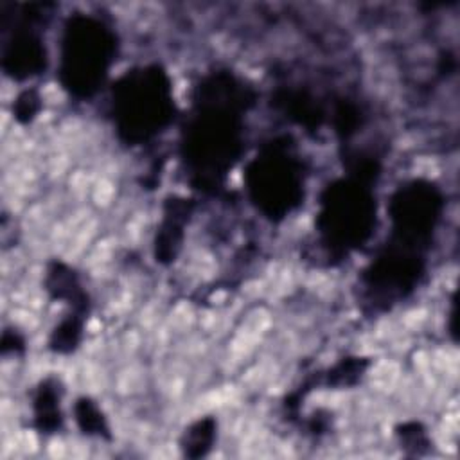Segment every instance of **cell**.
Here are the masks:
<instances>
[{
	"instance_id": "cell-7",
	"label": "cell",
	"mask_w": 460,
	"mask_h": 460,
	"mask_svg": "<svg viewBox=\"0 0 460 460\" xmlns=\"http://www.w3.org/2000/svg\"><path fill=\"white\" fill-rule=\"evenodd\" d=\"M442 208V194L433 183L415 180L399 187L390 201L392 239L424 250Z\"/></svg>"
},
{
	"instance_id": "cell-8",
	"label": "cell",
	"mask_w": 460,
	"mask_h": 460,
	"mask_svg": "<svg viewBox=\"0 0 460 460\" xmlns=\"http://www.w3.org/2000/svg\"><path fill=\"white\" fill-rule=\"evenodd\" d=\"M45 45L31 27H22L4 49V70L16 77L27 79L45 68Z\"/></svg>"
},
{
	"instance_id": "cell-6",
	"label": "cell",
	"mask_w": 460,
	"mask_h": 460,
	"mask_svg": "<svg viewBox=\"0 0 460 460\" xmlns=\"http://www.w3.org/2000/svg\"><path fill=\"white\" fill-rule=\"evenodd\" d=\"M422 273V250L392 241L363 275L365 296L376 307H390L415 289Z\"/></svg>"
},
{
	"instance_id": "cell-2",
	"label": "cell",
	"mask_w": 460,
	"mask_h": 460,
	"mask_svg": "<svg viewBox=\"0 0 460 460\" xmlns=\"http://www.w3.org/2000/svg\"><path fill=\"white\" fill-rule=\"evenodd\" d=\"M172 117L171 81L158 65L131 70L113 86V119L124 142L142 144L156 137Z\"/></svg>"
},
{
	"instance_id": "cell-5",
	"label": "cell",
	"mask_w": 460,
	"mask_h": 460,
	"mask_svg": "<svg viewBox=\"0 0 460 460\" xmlns=\"http://www.w3.org/2000/svg\"><path fill=\"white\" fill-rule=\"evenodd\" d=\"M252 201L271 219L286 217L304 198V172L286 140H273L246 167Z\"/></svg>"
},
{
	"instance_id": "cell-13",
	"label": "cell",
	"mask_w": 460,
	"mask_h": 460,
	"mask_svg": "<svg viewBox=\"0 0 460 460\" xmlns=\"http://www.w3.org/2000/svg\"><path fill=\"white\" fill-rule=\"evenodd\" d=\"M75 419H77L79 428L88 435H99L101 437V435H106V431H108V426H106V420H104L101 410L90 399H79L77 401Z\"/></svg>"
},
{
	"instance_id": "cell-14",
	"label": "cell",
	"mask_w": 460,
	"mask_h": 460,
	"mask_svg": "<svg viewBox=\"0 0 460 460\" xmlns=\"http://www.w3.org/2000/svg\"><path fill=\"white\" fill-rule=\"evenodd\" d=\"M38 110H40V97L34 92H23L16 101L14 115L18 120L29 122L38 113Z\"/></svg>"
},
{
	"instance_id": "cell-12",
	"label": "cell",
	"mask_w": 460,
	"mask_h": 460,
	"mask_svg": "<svg viewBox=\"0 0 460 460\" xmlns=\"http://www.w3.org/2000/svg\"><path fill=\"white\" fill-rule=\"evenodd\" d=\"M79 316H81L79 313H74L56 327L50 340V347L56 352H70L79 343L81 331H83V322Z\"/></svg>"
},
{
	"instance_id": "cell-10",
	"label": "cell",
	"mask_w": 460,
	"mask_h": 460,
	"mask_svg": "<svg viewBox=\"0 0 460 460\" xmlns=\"http://www.w3.org/2000/svg\"><path fill=\"white\" fill-rule=\"evenodd\" d=\"M34 417L41 431L52 433L61 426L59 390L52 381H43L34 397Z\"/></svg>"
},
{
	"instance_id": "cell-11",
	"label": "cell",
	"mask_w": 460,
	"mask_h": 460,
	"mask_svg": "<svg viewBox=\"0 0 460 460\" xmlns=\"http://www.w3.org/2000/svg\"><path fill=\"white\" fill-rule=\"evenodd\" d=\"M214 435H216V422L212 419L198 420L185 431V435L181 438L183 453L187 456L205 455L214 442Z\"/></svg>"
},
{
	"instance_id": "cell-1",
	"label": "cell",
	"mask_w": 460,
	"mask_h": 460,
	"mask_svg": "<svg viewBox=\"0 0 460 460\" xmlns=\"http://www.w3.org/2000/svg\"><path fill=\"white\" fill-rule=\"evenodd\" d=\"M246 104V88L230 74H216L198 86L183 156L201 189L219 185L241 155V113Z\"/></svg>"
},
{
	"instance_id": "cell-3",
	"label": "cell",
	"mask_w": 460,
	"mask_h": 460,
	"mask_svg": "<svg viewBox=\"0 0 460 460\" xmlns=\"http://www.w3.org/2000/svg\"><path fill=\"white\" fill-rule=\"evenodd\" d=\"M117 52L113 31L95 16L74 14L61 41L59 79L75 97H92L104 83Z\"/></svg>"
},
{
	"instance_id": "cell-9",
	"label": "cell",
	"mask_w": 460,
	"mask_h": 460,
	"mask_svg": "<svg viewBox=\"0 0 460 460\" xmlns=\"http://www.w3.org/2000/svg\"><path fill=\"white\" fill-rule=\"evenodd\" d=\"M187 214H189V203H185V199H172L156 237L158 261H171L176 257L181 244L183 221Z\"/></svg>"
},
{
	"instance_id": "cell-4",
	"label": "cell",
	"mask_w": 460,
	"mask_h": 460,
	"mask_svg": "<svg viewBox=\"0 0 460 460\" xmlns=\"http://www.w3.org/2000/svg\"><path fill=\"white\" fill-rule=\"evenodd\" d=\"M316 225L325 246L347 253L359 248L376 226V199L370 180L356 178L334 181L322 194Z\"/></svg>"
}]
</instances>
